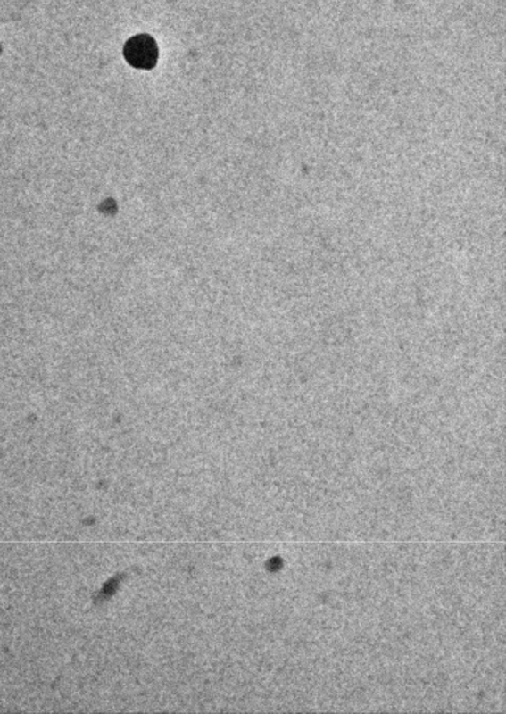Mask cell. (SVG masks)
<instances>
[{
  "label": "cell",
  "instance_id": "1",
  "mask_svg": "<svg viewBox=\"0 0 506 714\" xmlns=\"http://www.w3.org/2000/svg\"><path fill=\"white\" fill-rule=\"evenodd\" d=\"M123 54L130 66L141 69V71H151L158 62L160 52H158V45L153 37L141 34V36L131 37L126 42Z\"/></svg>",
  "mask_w": 506,
  "mask_h": 714
}]
</instances>
